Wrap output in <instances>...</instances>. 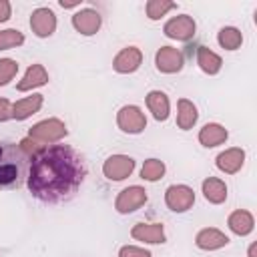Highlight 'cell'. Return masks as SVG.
<instances>
[{"label": "cell", "mask_w": 257, "mask_h": 257, "mask_svg": "<svg viewBox=\"0 0 257 257\" xmlns=\"http://www.w3.org/2000/svg\"><path fill=\"white\" fill-rule=\"evenodd\" d=\"M18 72V62L14 58H0V86H6Z\"/></svg>", "instance_id": "obj_28"}, {"label": "cell", "mask_w": 257, "mask_h": 257, "mask_svg": "<svg viewBox=\"0 0 257 257\" xmlns=\"http://www.w3.org/2000/svg\"><path fill=\"white\" fill-rule=\"evenodd\" d=\"M175 8H177V4L169 2V0H149L145 4V12H147L149 20H161L167 12H171Z\"/></svg>", "instance_id": "obj_26"}, {"label": "cell", "mask_w": 257, "mask_h": 257, "mask_svg": "<svg viewBox=\"0 0 257 257\" xmlns=\"http://www.w3.org/2000/svg\"><path fill=\"white\" fill-rule=\"evenodd\" d=\"M100 24H102V18L96 10L92 8H80L72 14V26L76 32H80L82 36H92L100 30Z\"/></svg>", "instance_id": "obj_11"}, {"label": "cell", "mask_w": 257, "mask_h": 257, "mask_svg": "<svg viewBox=\"0 0 257 257\" xmlns=\"http://www.w3.org/2000/svg\"><path fill=\"white\" fill-rule=\"evenodd\" d=\"M197 118H199L197 106L189 98H179V102H177V126L181 131H189L197 124Z\"/></svg>", "instance_id": "obj_22"}, {"label": "cell", "mask_w": 257, "mask_h": 257, "mask_svg": "<svg viewBox=\"0 0 257 257\" xmlns=\"http://www.w3.org/2000/svg\"><path fill=\"white\" fill-rule=\"evenodd\" d=\"M229 139V131L219 124V122H207L203 124V128L199 131V143L207 149H213V147H219L223 145L225 141Z\"/></svg>", "instance_id": "obj_18"}, {"label": "cell", "mask_w": 257, "mask_h": 257, "mask_svg": "<svg viewBox=\"0 0 257 257\" xmlns=\"http://www.w3.org/2000/svg\"><path fill=\"white\" fill-rule=\"evenodd\" d=\"M165 171H167V167L161 159H147L141 167V179H145L149 183H155V181L165 177Z\"/></svg>", "instance_id": "obj_25"}, {"label": "cell", "mask_w": 257, "mask_h": 257, "mask_svg": "<svg viewBox=\"0 0 257 257\" xmlns=\"http://www.w3.org/2000/svg\"><path fill=\"white\" fill-rule=\"evenodd\" d=\"M12 118V102L8 98H0V122Z\"/></svg>", "instance_id": "obj_30"}, {"label": "cell", "mask_w": 257, "mask_h": 257, "mask_svg": "<svg viewBox=\"0 0 257 257\" xmlns=\"http://www.w3.org/2000/svg\"><path fill=\"white\" fill-rule=\"evenodd\" d=\"M147 108L153 112L155 120H167L169 114H171V102H169V96L163 92V90H151L147 94Z\"/></svg>", "instance_id": "obj_19"}, {"label": "cell", "mask_w": 257, "mask_h": 257, "mask_svg": "<svg viewBox=\"0 0 257 257\" xmlns=\"http://www.w3.org/2000/svg\"><path fill=\"white\" fill-rule=\"evenodd\" d=\"M201 191H203V197L213 205H221L227 201V185L219 177H207L201 183Z\"/></svg>", "instance_id": "obj_20"}, {"label": "cell", "mask_w": 257, "mask_h": 257, "mask_svg": "<svg viewBox=\"0 0 257 257\" xmlns=\"http://www.w3.org/2000/svg\"><path fill=\"white\" fill-rule=\"evenodd\" d=\"M243 163H245V151H243L241 147L225 149V151L219 153L217 159H215L217 169H219L221 173H225V175H235V173H239L241 167H243Z\"/></svg>", "instance_id": "obj_14"}, {"label": "cell", "mask_w": 257, "mask_h": 257, "mask_svg": "<svg viewBox=\"0 0 257 257\" xmlns=\"http://www.w3.org/2000/svg\"><path fill=\"white\" fill-rule=\"evenodd\" d=\"M165 205L173 213H185L195 205V191L189 185H171L165 191Z\"/></svg>", "instance_id": "obj_7"}, {"label": "cell", "mask_w": 257, "mask_h": 257, "mask_svg": "<svg viewBox=\"0 0 257 257\" xmlns=\"http://www.w3.org/2000/svg\"><path fill=\"white\" fill-rule=\"evenodd\" d=\"M155 64H157V70L163 72V74H175L183 68L185 64V58H183V52L173 48V46H161L155 54Z\"/></svg>", "instance_id": "obj_10"}, {"label": "cell", "mask_w": 257, "mask_h": 257, "mask_svg": "<svg viewBox=\"0 0 257 257\" xmlns=\"http://www.w3.org/2000/svg\"><path fill=\"white\" fill-rule=\"evenodd\" d=\"M42 104H44V96L38 94V92L30 94V96H24V98H20V100H16V102L12 104V118H16V120H26V118H30L32 114H36V112L42 108Z\"/></svg>", "instance_id": "obj_16"}, {"label": "cell", "mask_w": 257, "mask_h": 257, "mask_svg": "<svg viewBox=\"0 0 257 257\" xmlns=\"http://www.w3.org/2000/svg\"><path fill=\"white\" fill-rule=\"evenodd\" d=\"M255 249H257V243H251V245H249L247 255H249V257H255Z\"/></svg>", "instance_id": "obj_33"}, {"label": "cell", "mask_w": 257, "mask_h": 257, "mask_svg": "<svg viewBox=\"0 0 257 257\" xmlns=\"http://www.w3.org/2000/svg\"><path fill=\"white\" fill-rule=\"evenodd\" d=\"M217 42L221 44V48L225 50H237L243 44V34L239 28L235 26H223L217 34Z\"/></svg>", "instance_id": "obj_24"}, {"label": "cell", "mask_w": 257, "mask_h": 257, "mask_svg": "<svg viewBox=\"0 0 257 257\" xmlns=\"http://www.w3.org/2000/svg\"><path fill=\"white\" fill-rule=\"evenodd\" d=\"M135 171V159L128 155H110L106 157V161L102 163V175L108 181H124L126 177H131Z\"/></svg>", "instance_id": "obj_6"}, {"label": "cell", "mask_w": 257, "mask_h": 257, "mask_svg": "<svg viewBox=\"0 0 257 257\" xmlns=\"http://www.w3.org/2000/svg\"><path fill=\"white\" fill-rule=\"evenodd\" d=\"M30 157L16 143H0V191L18 189L28 179Z\"/></svg>", "instance_id": "obj_2"}, {"label": "cell", "mask_w": 257, "mask_h": 257, "mask_svg": "<svg viewBox=\"0 0 257 257\" xmlns=\"http://www.w3.org/2000/svg\"><path fill=\"white\" fill-rule=\"evenodd\" d=\"M163 32H165L167 38L187 42V40H191V38L195 36L197 24H195L193 16H189V14H179V16H173L171 20L165 22Z\"/></svg>", "instance_id": "obj_8"}, {"label": "cell", "mask_w": 257, "mask_h": 257, "mask_svg": "<svg viewBox=\"0 0 257 257\" xmlns=\"http://www.w3.org/2000/svg\"><path fill=\"white\" fill-rule=\"evenodd\" d=\"M24 44V34L16 28H4L0 30V50H10L18 48Z\"/></svg>", "instance_id": "obj_27"}, {"label": "cell", "mask_w": 257, "mask_h": 257, "mask_svg": "<svg viewBox=\"0 0 257 257\" xmlns=\"http://www.w3.org/2000/svg\"><path fill=\"white\" fill-rule=\"evenodd\" d=\"M68 135V128L66 124L60 120V118H44L36 124H32L28 128V135L32 141H36L40 147H48V145H56L60 143L64 137Z\"/></svg>", "instance_id": "obj_3"}, {"label": "cell", "mask_w": 257, "mask_h": 257, "mask_svg": "<svg viewBox=\"0 0 257 257\" xmlns=\"http://www.w3.org/2000/svg\"><path fill=\"white\" fill-rule=\"evenodd\" d=\"M131 237L137 241L149 243V245H159L167 241L163 223H137L131 229Z\"/></svg>", "instance_id": "obj_13"}, {"label": "cell", "mask_w": 257, "mask_h": 257, "mask_svg": "<svg viewBox=\"0 0 257 257\" xmlns=\"http://www.w3.org/2000/svg\"><path fill=\"white\" fill-rule=\"evenodd\" d=\"M30 28H32V32L38 38L52 36L54 30H56V14L50 8H46V6H40V8L32 10V14H30Z\"/></svg>", "instance_id": "obj_9"}, {"label": "cell", "mask_w": 257, "mask_h": 257, "mask_svg": "<svg viewBox=\"0 0 257 257\" xmlns=\"http://www.w3.org/2000/svg\"><path fill=\"white\" fill-rule=\"evenodd\" d=\"M86 177L80 153L70 145H48L40 149L28 167V191L42 203H62L76 195Z\"/></svg>", "instance_id": "obj_1"}, {"label": "cell", "mask_w": 257, "mask_h": 257, "mask_svg": "<svg viewBox=\"0 0 257 257\" xmlns=\"http://www.w3.org/2000/svg\"><path fill=\"white\" fill-rule=\"evenodd\" d=\"M48 82V72H46V68L42 66V64H30L28 68H26V72H24V76H22V80L16 84V88L20 90V92H28V90H32V88H38V86H44Z\"/></svg>", "instance_id": "obj_17"}, {"label": "cell", "mask_w": 257, "mask_h": 257, "mask_svg": "<svg viewBox=\"0 0 257 257\" xmlns=\"http://www.w3.org/2000/svg\"><path fill=\"white\" fill-rule=\"evenodd\" d=\"M227 225H229V229H231L235 235L245 237V235H249V233L253 231V227H255V219H253V215H251L249 211H245V209H237V211H233V213L229 215Z\"/></svg>", "instance_id": "obj_21"}, {"label": "cell", "mask_w": 257, "mask_h": 257, "mask_svg": "<svg viewBox=\"0 0 257 257\" xmlns=\"http://www.w3.org/2000/svg\"><path fill=\"white\" fill-rule=\"evenodd\" d=\"M143 64V52L137 46H124L114 58H112V68L118 74H131L139 70Z\"/></svg>", "instance_id": "obj_12"}, {"label": "cell", "mask_w": 257, "mask_h": 257, "mask_svg": "<svg viewBox=\"0 0 257 257\" xmlns=\"http://www.w3.org/2000/svg\"><path fill=\"white\" fill-rule=\"evenodd\" d=\"M116 124L122 133H128V135H139L147 128V116L143 112L141 106L137 104H124L118 108L116 112Z\"/></svg>", "instance_id": "obj_4"}, {"label": "cell", "mask_w": 257, "mask_h": 257, "mask_svg": "<svg viewBox=\"0 0 257 257\" xmlns=\"http://www.w3.org/2000/svg\"><path fill=\"white\" fill-rule=\"evenodd\" d=\"M197 64L205 74H217L223 66V60L217 52H213L209 46H199L197 48Z\"/></svg>", "instance_id": "obj_23"}, {"label": "cell", "mask_w": 257, "mask_h": 257, "mask_svg": "<svg viewBox=\"0 0 257 257\" xmlns=\"http://www.w3.org/2000/svg\"><path fill=\"white\" fill-rule=\"evenodd\" d=\"M118 257H153L149 249L139 245H122L118 249Z\"/></svg>", "instance_id": "obj_29"}, {"label": "cell", "mask_w": 257, "mask_h": 257, "mask_svg": "<svg viewBox=\"0 0 257 257\" xmlns=\"http://www.w3.org/2000/svg\"><path fill=\"white\" fill-rule=\"evenodd\" d=\"M60 6H62V8H74V6H80V2H64V0H62Z\"/></svg>", "instance_id": "obj_32"}, {"label": "cell", "mask_w": 257, "mask_h": 257, "mask_svg": "<svg viewBox=\"0 0 257 257\" xmlns=\"http://www.w3.org/2000/svg\"><path fill=\"white\" fill-rule=\"evenodd\" d=\"M12 16V4L8 0H0V22H6Z\"/></svg>", "instance_id": "obj_31"}, {"label": "cell", "mask_w": 257, "mask_h": 257, "mask_svg": "<svg viewBox=\"0 0 257 257\" xmlns=\"http://www.w3.org/2000/svg\"><path fill=\"white\" fill-rule=\"evenodd\" d=\"M195 245L199 249H203V251H217V249L229 245V237L217 227H205V229H201L197 233Z\"/></svg>", "instance_id": "obj_15"}, {"label": "cell", "mask_w": 257, "mask_h": 257, "mask_svg": "<svg viewBox=\"0 0 257 257\" xmlns=\"http://www.w3.org/2000/svg\"><path fill=\"white\" fill-rule=\"evenodd\" d=\"M149 195H147V189L141 187V185H131V187H124L116 199H114V209L120 213V215H128V213H135L137 209H141L145 203H147Z\"/></svg>", "instance_id": "obj_5"}]
</instances>
